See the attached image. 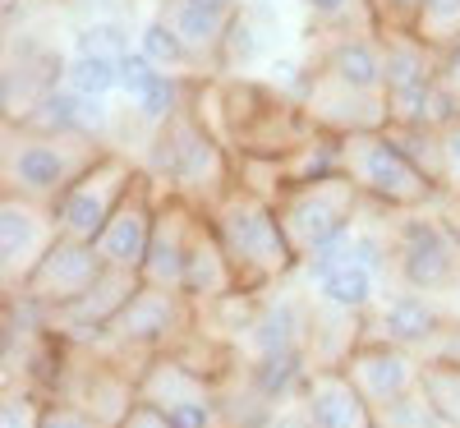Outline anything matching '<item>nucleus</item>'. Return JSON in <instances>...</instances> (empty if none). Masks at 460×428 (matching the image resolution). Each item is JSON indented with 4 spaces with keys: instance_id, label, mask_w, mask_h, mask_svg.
I'll return each mask as SVG.
<instances>
[{
    "instance_id": "nucleus-38",
    "label": "nucleus",
    "mask_w": 460,
    "mask_h": 428,
    "mask_svg": "<svg viewBox=\"0 0 460 428\" xmlns=\"http://www.w3.org/2000/svg\"><path fill=\"white\" fill-rule=\"evenodd\" d=\"M0 5H5V19H10V14H19L28 5V0H0Z\"/></svg>"
},
{
    "instance_id": "nucleus-33",
    "label": "nucleus",
    "mask_w": 460,
    "mask_h": 428,
    "mask_svg": "<svg viewBox=\"0 0 460 428\" xmlns=\"http://www.w3.org/2000/svg\"><path fill=\"white\" fill-rule=\"evenodd\" d=\"M442 199H460V120L442 129Z\"/></svg>"
},
{
    "instance_id": "nucleus-34",
    "label": "nucleus",
    "mask_w": 460,
    "mask_h": 428,
    "mask_svg": "<svg viewBox=\"0 0 460 428\" xmlns=\"http://www.w3.org/2000/svg\"><path fill=\"white\" fill-rule=\"evenodd\" d=\"M419 5H424V0H373V10H377V23H382V28H410V32H414Z\"/></svg>"
},
{
    "instance_id": "nucleus-37",
    "label": "nucleus",
    "mask_w": 460,
    "mask_h": 428,
    "mask_svg": "<svg viewBox=\"0 0 460 428\" xmlns=\"http://www.w3.org/2000/svg\"><path fill=\"white\" fill-rule=\"evenodd\" d=\"M267 428H309V419H304V410L295 406V410H281V415H272V419H267Z\"/></svg>"
},
{
    "instance_id": "nucleus-30",
    "label": "nucleus",
    "mask_w": 460,
    "mask_h": 428,
    "mask_svg": "<svg viewBox=\"0 0 460 428\" xmlns=\"http://www.w3.org/2000/svg\"><path fill=\"white\" fill-rule=\"evenodd\" d=\"M373 419L382 424V428H447L442 419H438V410L429 406V397L419 392H405V397H396L392 406H382V410H373Z\"/></svg>"
},
{
    "instance_id": "nucleus-13",
    "label": "nucleus",
    "mask_w": 460,
    "mask_h": 428,
    "mask_svg": "<svg viewBox=\"0 0 460 428\" xmlns=\"http://www.w3.org/2000/svg\"><path fill=\"white\" fill-rule=\"evenodd\" d=\"M419 373H424V355H419V350L396 345L387 336H373V332L359 341L355 355L345 360V378L359 387V397L373 410H382V406H392L396 397L414 392Z\"/></svg>"
},
{
    "instance_id": "nucleus-14",
    "label": "nucleus",
    "mask_w": 460,
    "mask_h": 428,
    "mask_svg": "<svg viewBox=\"0 0 460 428\" xmlns=\"http://www.w3.org/2000/svg\"><path fill=\"white\" fill-rule=\"evenodd\" d=\"M157 203H162L157 180H152L147 171H138V180L129 184V193L120 199V208L111 212V221L102 226V236L93 240L106 267H120V272H138V267H143L152 221H157Z\"/></svg>"
},
{
    "instance_id": "nucleus-1",
    "label": "nucleus",
    "mask_w": 460,
    "mask_h": 428,
    "mask_svg": "<svg viewBox=\"0 0 460 428\" xmlns=\"http://www.w3.org/2000/svg\"><path fill=\"white\" fill-rule=\"evenodd\" d=\"M194 111L203 125L244 157H286L299 143L314 138V120L290 93L272 88L267 79H244V74H217V79H194Z\"/></svg>"
},
{
    "instance_id": "nucleus-40",
    "label": "nucleus",
    "mask_w": 460,
    "mask_h": 428,
    "mask_svg": "<svg viewBox=\"0 0 460 428\" xmlns=\"http://www.w3.org/2000/svg\"><path fill=\"white\" fill-rule=\"evenodd\" d=\"M373 428H382V424H377V419H373Z\"/></svg>"
},
{
    "instance_id": "nucleus-9",
    "label": "nucleus",
    "mask_w": 460,
    "mask_h": 428,
    "mask_svg": "<svg viewBox=\"0 0 460 428\" xmlns=\"http://www.w3.org/2000/svg\"><path fill=\"white\" fill-rule=\"evenodd\" d=\"M138 401H147L157 415H166L175 428H230L221 410V382L203 369H194L175 350L152 355L138 373Z\"/></svg>"
},
{
    "instance_id": "nucleus-29",
    "label": "nucleus",
    "mask_w": 460,
    "mask_h": 428,
    "mask_svg": "<svg viewBox=\"0 0 460 428\" xmlns=\"http://www.w3.org/2000/svg\"><path fill=\"white\" fill-rule=\"evenodd\" d=\"M414 32L438 51L447 42H456L460 37V0H424V5H419V19H414Z\"/></svg>"
},
{
    "instance_id": "nucleus-35",
    "label": "nucleus",
    "mask_w": 460,
    "mask_h": 428,
    "mask_svg": "<svg viewBox=\"0 0 460 428\" xmlns=\"http://www.w3.org/2000/svg\"><path fill=\"white\" fill-rule=\"evenodd\" d=\"M438 84L460 102V37L456 42H447L442 51H438Z\"/></svg>"
},
{
    "instance_id": "nucleus-24",
    "label": "nucleus",
    "mask_w": 460,
    "mask_h": 428,
    "mask_svg": "<svg viewBox=\"0 0 460 428\" xmlns=\"http://www.w3.org/2000/svg\"><path fill=\"white\" fill-rule=\"evenodd\" d=\"M134 47H138L152 65H157V69L175 74V79H208L203 65H199V56L184 47V37H180L162 14H152V19L134 32Z\"/></svg>"
},
{
    "instance_id": "nucleus-2",
    "label": "nucleus",
    "mask_w": 460,
    "mask_h": 428,
    "mask_svg": "<svg viewBox=\"0 0 460 428\" xmlns=\"http://www.w3.org/2000/svg\"><path fill=\"white\" fill-rule=\"evenodd\" d=\"M217 240L230 258V272H235V290L244 295H267L277 290L286 277L299 272V258L286 240V226L277 217V203L253 193L249 184H230L221 199L208 208Z\"/></svg>"
},
{
    "instance_id": "nucleus-7",
    "label": "nucleus",
    "mask_w": 460,
    "mask_h": 428,
    "mask_svg": "<svg viewBox=\"0 0 460 428\" xmlns=\"http://www.w3.org/2000/svg\"><path fill=\"white\" fill-rule=\"evenodd\" d=\"M387 258H392V249L377 240V230L355 226L336 249H327L314 263H304V277L314 286V299L373 314L382 304V272H387Z\"/></svg>"
},
{
    "instance_id": "nucleus-28",
    "label": "nucleus",
    "mask_w": 460,
    "mask_h": 428,
    "mask_svg": "<svg viewBox=\"0 0 460 428\" xmlns=\"http://www.w3.org/2000/svg\"><path fill=\"white\" fill-rule=\"evenodd\" d=\"M74 51L120 60L125 51H134V42H129V32H125L120 19H93V23H84L79 32H74Z\"/></svg>"
},
{
    "instance_id": "nucleus-22",
    "label": "nucleus",
    "mask_w": 460,
    "mask_h": 428,
    "mask_svg": "<svg viewBox=\"0 0 460 428\" xmlns=\"http://www.w3.org/2000/svg\"><path fill=\"white\" fill-rule=\"evenodd\" d=\"M364 336H368V314L314 299V318H309V364L314 369H345V360L359 350Z\"/></svg>"
},
{
    "instance_id": "nucleus-4",
    "label": "nucleus",
    "mask_w": 460,
    "mask_h": 428,
    "mask_svg": "<svg viewBox=\"0 0 460 428\" xmlns=\"http://www.w3.org/2000/svg\"><path fill=\"white\" fill-rule=\"evenodd\" d=\"M106 147L111 143L88 138V134H51V129H32L23 120H5L0 180H5V193H19V199H32V203H56Z\"/></svg>"
},
{
    "instance_id": "nucleus-3",
    "label": "nucleus",
    "mask_w": 460,
    "mask_h": 428,
    "mask_svg": "<svg viewBox=\"0 0 460 428\" xmlns=\"http://www.w3.org/2000/svg\"><path fill=\"white\" fill-rule=\"evenodd\" d=\"M143 171L157 180L162 193H180L194 208H212L221 193L240 180V162L208 125L203 115L189 102L175 120L157 125L147 138V162Z\"/></svg>"
},
{
    "instance_id": "nucleus-12",
    "label": "nucleus",
    "mask_w": 460,
    "mask_h": 428,
    "mask_svg": "<svg viewBox=\"0 0 460 428\" xmlns=\"http://www.w3.org/2000/svg\"><path fill=\"white\" fill-rule=\"evenodd\" d=\"M102 272H106V263H102L97 245L60 236L51 245V254L37 263V272L28 277V286L19 290V299H28V304L42 308V314H51V308H65L79 295H88L102 281Z\"/></svg>"
},
{
    "instance_id": "nucleus-19",
    "label": "nucleus",
    "mask_w": 460,
    "mask_h": 428,
    "mask_svg": "<svg viewBox=\"0 0 460 428\" xmlns=\"http://www.w3.org/2000/svg\"><path fill=\"white\" fill-rule=\"evenodd\" d=\"M295 406L304 410L309 428H373V406L345 378V369H314L304 378V392Z\"/></svg>"
},
{
    "instance_id": "nucleus-25",
    "label": "nucleus",
    "mask_w": 460,
    "mask_h": 428,
    "mask_svg": "<svg viewBox=\"0 0 460 428\" xmlns=\"http://www.w3.org/2000/svg\"><path fill=\"white\" fill-rule=\"evenodd\" d=\"M314 23V37H377V10L373 0H299Z\"/></svg>"
},
{
    "instance_id": "nucleus-23",
    "label": "nucleus",
    "mask_w": 460,
    "mask_h": 428,
    "mask_svg": "<svg viewBox=\"0 0 460 428\" xmlns=\"http://www.w3.org/2000/svg\"><path fill=\"white\" fill-rule=\"evenodd\" d=\"M272 32L277 19L262 0H240V14L226 32V47H221V74H244L253 65L267 60V47H272Z\"/></svg>"
},
{
    "instance_id": "nucleus-36",
    "label": "nucleus",
    "mask_w": 460,
    "mask_h": 428,
    "mask_svg": "<svg viewBox=\"0 0 460 428\" xmlns=\"http://www.w3.org/2000/svg\"><path fill=\"white\" fill-rule=\"evenodd\" d=\"M120 428H175V424H171L166 415H157L147 401H138V406L125 415V424H120Z\"/></svg>"
},
{
    "instance_id": "nucleus-8",
    "label": "nucleus",
    "mask_w": 460,
    "mask_h": 428,
    "mask_svg": "<svg viewBox=\"0 0 460 428\" xmlns=\"http://www.w3.org/2000/svg\"><path fill=\"white\" fill-rule=\"evenodd\" d=\"M392 267L405 290L424 295H447L460 281V240L451 236V226L442 208H419L401 212L396 236H392Z\"/></svg>"
},
{
    "instance_id": "nucleus-18",
    "label": "nucleus",
    "mask_w": 460,
    "mask_h": 428,
    "mask_svg": "<svg viewBox=\"0 0 460 428\" xmlns=\"http://www.w3.org/2000/svg\"><path fill=\"white\" fill-rule=\"evenodd\" d=\"M304 65L327 74L336 84H345V88H355V93L387 97V65H382L377 37H318L314 56Z\"/></svg>"
},
{
    "instance_id": "nucleus-31",
    "label": "nucleus",
    "mask_w": 460,
    "mask_h": 428,
    "mask_svg": "<svg viewBox=\"0 0 460 428\" xmlns=\"http://www.w3.org/2000/svg\"><path fill=\"white\" fill-rule=\"evenodd\" d=\"M47 397L37 387H5L0 392V428H42Z\"/></svg>"
},
{
    "instance_id": "nucleus-20",
    "label": "nucleus",
    "mask_w": 460,
    "mask_h": 428,
    "mask_svg": "<svg viewBox=\"0 0 460 428\" xmlns=\"http://www.w3.org/2000/svg\"><path fill=\"white\" fill-rule=\"evenodd\" d=\"M180 290L194 299V304H212V299L235 295V272H230V258H226V249H221V240H217V226H212L208 212L199 217L194 240H189Z\"/></svg>"
},
{
    "instance_id": "nucleus-6",
    "label": "nucleus",
    "mask_w": 460,
    "mask_h": 428,
    "mask_svg": "<svg viewBox=\"0 0 460 428\" xmlns=\"http://www.w3.org/2000/svg\"><path fill=\"white\" fill-rule=\"evenodd\" d=\"M359 208H364V193L341 171L290 184L277 199V217L286 226V240H290L299 267L323 258L327 249H336L345 236H350L355 221H359Z\"/></svg>"
},
{
    "instance_id": "nucleus-15",
    "label": "nucleus",
    "mask_w": 460,
    "mask_h": 428,
    "mask_svg": "<svg viewBox=\"0 0 460 428\" xmlns=\"http://www.w3.org/2000/svg\"><path fill=\"white\" fill-rule=\"evenodd\" d=\"M199 217H203V208H194L189 199H180V193H162L157 221H152V236H147V254H143V267H138L143 286L180 290L184 254H189V240H194Z\"/></svg>"
},
{
    "instance_id": "nucleus-39",
    "label": "nucleus",
    "mask_w": 460,
    "mask_h": 428,
    "mask_svg": "<svg viewBox=\"0 0 460 428\" xmlns=\"http://www.w3.org/2000/svg\"><path fill=\"white\" fill-rule=\"evenodd\" d=\"M451 295H456V304H460V281H456V290H451Z\"/></svg>"
},
{
    "instance_id": "nucleus-11",
    "label": "nucleus",
    "mask_w": 460,
    "mask_h": 428,
    "mask_svg": "<svg viewBox=\"0 0 460 428\" xmlns=\"http://www.w3.org/2000/svg\"><path fill=\"white\" fill-rule=\"evenodd\" d=\"M56 240H60V221H56L51 203H32V199H19V193H5L0 199V290L19 295Z\"/></svg>"
},
{
    "instance_id": "nucleus-21",
    "label": "nucleus",
    "mask_w": 460,
    "mask_h": 428,
    "mask_svg": "<svg viewBox=\"0 0 460 428\" xmlns=\"http://www.w3.org/2000/svg\"><path fill=\"white\" fill-rule=\"evenodd\" d=\"M309 318H314V299L267 295L253 332L244 336L249 360H258V355H281V350H309Z\"/></svg>"
},
{
    "instance_id": "nucleus-17",
    "label": "nucleus",
    "mask_w": 460,
    "mask_h": 428,
    "mask_svg": "<svg viewBox=\"0 0 460 428\" xmlns=\"http://www.w3.org/2000/svg\"><path fill=\"white\" fill-rule=\"evenodd\" d=\"M447 308L438 304V295H424V290H401V295H382V304L368 314V332L373 336H387L396 345H410V350H424L447 332Z\"/></svg>"
},
{
    "instance_id": "nucleus-10",
    "label": "nucleus",
    "mask_w": 460,
    "mask_h": 428,
    "mask_svg": "<svg viewBox=\"0 0 460 428\" xmlns=\"http://www.w3.org/2000/svg\"><path fill=\"white\" fill-rule=\"evenodd\" d=\"M138 171H143V162H134L129 152L106 147L102 157L51 203V212L60 221V236L93 245L102 236V226L111 221V212L120 208V199L129 193V184L138 180Z\"/></svg>"
},
{
    "instance_id": "nucleus-27",
    "label": "nucleus",
    "mask_w": 460,
    "mask_h": 428,
    "mask_svg": "<svg viewBox=\"0 0 460 428\" xmlns=\"http://www.w3.org/2000/svg\"><path fill=\"white\" fill-rule=\"evenodd\" d=\"M419 392L429 397V406L438 410V419L447 428H460V364H451V360H424Z\"/></svg>"
},
{
    "instance_id": "nucleus-32",
    "label": "nucleus",
    "mask_w": 460,
    "mask_h": 428,
    "mask_svg": "<svg viewBox=\"0 0 460 428\" xmlns=\"http://www.w3.org/2000/svg\"><path fill=\"white\" fill-rule=\"evenodd\" d=\"M42 428H111L102 424L93 410H84L79 401H65V397H47L42 406Z\"/></svg>"
},
{
    "instance_id": "nucleus-16",
    "label": "nucleus",
    "mask_w": 460,
    "mask_h": 428,
    "mask_svg": "<svg viewBox=\"0 0 460 428\" xmlns=\"http://www.w3.org/2000/svg\"><path fill=\"white\" fill-rule=\"evenodd\" d=\"M157 14L184 37V47L199 56L208 79H217L221 74V47H226L230 23L240 14V0H162Z\"/></svg>"
},
{
    "instance_id": "nucleus-5",
    "label": "nucleus",
    "mask_w": 460,
    "mask_h": 428,
    "mask_svg": "<svg viewBox=\"0 0 460 428\" xmlns=\"http://www.w3.org/2000/svg\"><path fill=\"white\" fill-rule=\"evenodd\" d=\"M341 175L364 193V203L387 212H419L442 203V189L419 171V162L392 138V129L341 134Z\"/></svg>"
},
{
    "instance_id": "nucleus-26",
    "label": "nucleus",
    "mask_w": 460,
    "mask_h": 428,
    "mask_svg": "<svg viewBox=\"0 0 460 428\" xmlns=\"http://www.w3.org/2000/svg\"><path fill=\"white\" fill-rule=\"evenodd\" d=\"M65 88L79 93V97H102L106 102L111 93H120V60L69 51V60H65Z\"/></svg>"
}]
</instances>
